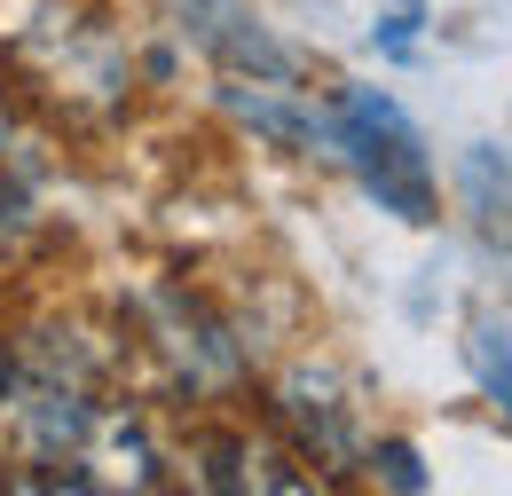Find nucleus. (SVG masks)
<instances>
[{"label": "nucleus", "mask_w": 512, "mask_h": 496, "mask_svg": "<svg viewBox=\"0 0 512 496\" xmlns=\"http://www.w3.org/2000/svg\"><path fill=\"white\" fill-rule=\"evenodd\" d=\"M323 142L363 174V189L379 197L386 213L434 221V158H426V134L410 126V111H402L394 95L347 87V95L323 111Z\"/></svg>", "instance_id": "nucleus-1"}, {"label": "nucleus", "mask_w": 512, "mask_h": 496, "mask_svg": "<svg viewBox=\"0 0 512 496\" xmlns=\"http://www.w3.org/2000/svg\"><path fill=\"white\" fill-rule=\"evenodd\" d=\"M284 418L308 434L316 457H355V426H347V402H331V378L323 371H300L284 386Z\"/></svg>", "instance_id": "nucleus-2"}, {"label": "nucleus", "mask_w": 512, "mask_h": 496, "mask_svg": "<svg viewBox=\"0 0 512 496\" xmlns=\"http://www.w3.org/2000/svg\"><path fill=\"white\" fill-rule=\"evenodd\" d=\"M465 197H473V213H481V237L512 260V174L489 158V150L465 158Z\"/></svg>", "instance_id": "nucleus-3"}, {"label": "nucleus", "mask_w": 512, "mask_h": 496, "mask_svg": "<svg viewBox=\"0 0 512 496\" xmlns=\"http://www.w3.org/2000/svg\"><path fill=\"white\" fill-rule=\"evenodd\" d=\"M473 371H481V386H489V402L512 418V347L497 339V331H473Z\"/></svg>", "instance_id": "nucleus-4"}, {"label": "nucleus", "mask_w": 512, "mask_h": 496, "mask_svg": "<svg viewBox=\"0 0 512 496\" xmlns=\"http://www.w3.org/2000/svg\"><path fill=\"white\" fill-rule=\"evenodd\" d=\"M371 465H379L394 489H426V473H418V449H410V441H379V449H371Z\"/></svg>", "instance_id": "nucleus-5"}, {"label": "nucleus", "mask_w": 512, "mask_h": 496, "mask_svg": "<svg viewBox=\"0 0 512 496\" xmlns=\"http://www.w3.org/2000/svg\"><path fill=\"white\" fill-rule=\"evenodd\" d=\"M410 32H418V0H402V8H394V16H386L379 48H386V56H410Z\"/></svg>", "instance_id": "nucleus-6"}, {"label": "nucleus", "mask_w": 512, "mask_h": 496, "mask_svg": "<svg viewBox=\"0 0 512 496\" xmlns=\"http://www.w3.org/2000/svg\"><path fill=\"white\" fill-rule=\"evenodd\" d=\"M0 394H8V347H0Z\"/></svg>", "instance_id": "nucleus-7"}, {"label": "nucleus", "mask_w": 512, "mask_h": 496, "mask_svg": "<svg viewBox=\"0 0 512 496\" xmlns=\"http://www.w3.org/2000/svg\"><path fill=\"white\" fill-rule=\"evenodd\" d=\"M0 142H8V111H0Z\"/></svg>", "instance_id": "nucleus-8"}]
</instances>
